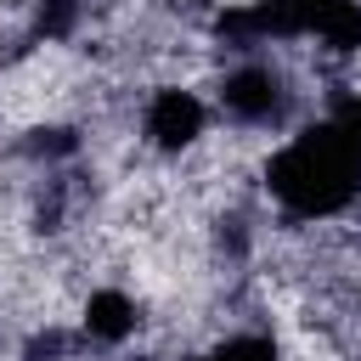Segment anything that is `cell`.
Returning <instances> with one entry per match:
<instances>
[{
    "label": "cell",
    "instance_id": "cell-3",
    "mask_svg": "<svg viewBox=\"0 0 361 361\" xmlns=\"http://www.w3.org/2000/svg\"><path fill=\"white\" fill-rule=\"evenodd\" d=\"M203 135H209V102L186 79H169V85L147 90V102H141V141L158 158H186V152L203 147Z\"/></svg>",
    "mask_w": 361,
    "mask_h": 361
},
{
    "label": "cell",
    "instance_id": "cell-2",
    "mask_svg": "<svg viewBox=\"0 0 361 361\" xmlns=\"http://www.w3.org/2000/svg\"><path fill=\"white\" fill-rule=\"evenodd\" d=\"M293 73L282 62H271L265 51L254 56H237L220 79H214V107L220 118H231L237 130H282L293 118Z\"/></svg>",
    "mask_w": 361,
    "mask_h": 361
},
{
    "label": "cell",
    "instance_id": "cell-4",
    "mask_svg": "<svg viewBox=\"0 0 361 361\" xmlns=\"http://www.w3.org/2000/svg\"><path fill=\"white\" fill-rule=\"evenodd\" d=\"M141 327V305L124 288H90L79 305V338L96 350H124Z\"/></svg>",
    "mask_w": 361,
    "mask_h": 361
},
{
    "label": "cell",
    "instance_id": "cell-1",
    "mask_svg": "<svg viewBox=\"0 0 361 361\" xmlns=\"http://www.w3.org/2000/svg\"><path fill=\"white\" fill-rule=\"evenodd\" d=\"M259 186L282 209V226H327L361 203V152L327 118H316L259 164Z\"/></svg>",
    "mask_w": 361,
    "mask_h": 361
}]
</instances>
